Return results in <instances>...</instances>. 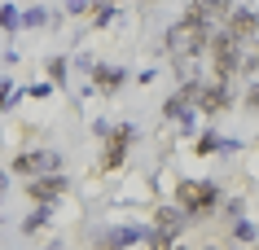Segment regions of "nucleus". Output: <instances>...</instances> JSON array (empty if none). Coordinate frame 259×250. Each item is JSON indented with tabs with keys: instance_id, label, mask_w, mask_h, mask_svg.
I'll use <instances>...</instances> for the list:
<instances>
[{
	"instance_id": "obj_1",
	"label": "nucleus",
	"mask_w": 259,
	"mask_h": 250,
	"mask_svg": "<svg viewBox=\"0 0 259 250\" xmlns=\"http://www.w3.org/2000/svg\"><path fill=\"white\" fill-rule=\"evenodd\" d=\"M220 202V189L206 180H180L176 184V207L185 215H211V207Z\"/></svg>"
},
{
	"instance_id": "obj_2",
	"label": "nucleus",
	"mask_w": 259,
	"mask_h": 250,
	"mask_svg": "<svg viewBox=\"0 0 259 250\" xmlns=\"http://www.w3.org/2000/svg\"><path fill=\"white\" fill-rule=\"evenodd\" d=\"M27 193H31V202H40V207H53L57 197H66V193H70V180L62 176V171L31 176V180H27Z\"/></svg>"
},
{
	"instance_id": "obj_3",
	"label": "nucleus",
	"mask_w": 259,
	"mask_h": 250,
	"mask_svg": "<svg viewBox=\"0 0 259 250\" xmlns=\"http://www.w3.org/2000/svg\"><path fill=\"white\" fill-rule=\"evenodd\" d=\"M14 171L18 176H49V171H62V154L57 149H27L14 158Z\"/></svg>"
},
{
	"instance_id": "obj_4",
	"label": "nucleus",
	"mask_w": 259,
	"mask_h": 250,
	"mask_svg": "<svg viewBox=\"0 0 259 250\" xmlns=\"http://www.w3.org/2000/svg\"><path fill=\"white\" fill-rule=\"evenodd\" d=\"M132 140H137V127H132V123L114 127V132L106 136V154H101V171H114V167H119L123 158H127V145H132Z\"/></svg>"
},
{
	"instance_id": "obj_5",
	"label": "nucleus",
	"mask_w": 259,
	"mask_h": 250,
	"mask_svg": "<svg viewBox=\"0 0 259 250\" xmlns=\"http://www.w3.org/2000/svg\"><path fill=\"white\" fill-rule=\"evenodd\" d=\"M185 224H189V215L180 207H163L158 215H154V228H150V241H176L180 233H185Z\"/></svg>"
},
{
	"instance_id": "obj_6",
	"label": "nucleus",
	"mask_w": 259,
	"mask_h": 250,
	"mask_svg": "<svg viewBox=\"0 0 259 250\" xmlns=\"http://www.w3.org/2000/svg\"><path fill=\"white\" fill-rule=\"evenodd\" d=\"M229 31L242 44H255V5H229Z\"/></svg>"
},
{
	"instance_id": "obj_7",
	"label": "nucleus",
	"mask_w": 259,
	"mask_h": 250,
	"mask_svg": "<svg viewBox=\"0 0 259 250\" xmlns=\"http://www.w3.org/2000/svg\"><path fill=\"white\" fill-rule=\"evenodd\" d=\"M123 79H127V70L119 66H93V88H101V92H119Z\"/></svg>"
},
{
	"instance_id": "obj_8",
	"label": "nucleus",
	"mask_w": 259,
	"mask_h": 250,
	"mask_svg": "<svg viewBox=\"0 0 259 250\" xmlns=\"http://www.w3.org/2000/svg\"><path fill=\"white\" fill-rule=\"evenodd\" d=\"M189 110H193V106L185 101V92H171V97L163 101V114H167V119H176V123H180V119H185Z\"/></svg>"
},
{
	"instance_id": "obj_9",
	"label": "nucleus",
	"mask_w": 259,
	"mask_h": 250,
	"mask_svg": "<svg viewBox=\"0 0 259 250\" xmlns=\"http://www.w3.org/2000/svg\"><path fill=\"white\" fill-rule=\"evenodd\" d=\"M44 224H49V207H40V202H35V211H31L27 220H22V233L31 237V233H40Z\"/></svg>"
},
{
	"instance_id": "obj_10",
	"label": "nucleus",
	"mask_w": 259,
	"mask_h": 250,
	"mask_svg": "<svg viewBox=\"0 0 259 250\" xmlns=\"http://www.w3.org/2000/svg\"><path fill=\"white\" fill-rule=\"evenodd\" d=\"M233 237H237V241H246V246H250V241H255V224L246 220V215H237V220H233Z\"/></svg>"
},
{
	"instance_id": "obj_11",
	"label": "nucleus",
	"mask_w": 259,
	"mask_h": 250,
	"mask_svg": "<svg viewBox=\"0 0 259 250\" xmlns=\"http://www.w3.org/2000/svg\"><path fill=\"white\" fill-rule=\"evenodd\" d=\"M0 31H5V35H14V31H18V9H14V5H0Z\"/></svg>"
},
{
	"instance_id": "obj_12",
	"label": "nucleus",
	"mask_w": 259,
	"mask_h": 250,
	"mask_svg": "<svg viewBox=\"0 0 259 250\" xmlns=\"http://www.w3.org/2000/svg\"><path fill=\"white\" fill-rule=\"evenodd\" d=\"M106 22H114V5H110V0H97V9H93V27H106Z\"/></svg>"
},
{
	"instance_id": "obj_13",
	"label": "nucleus",
	"mask_w": 259,
	"mask_h": 250,
	"mask_svg": "<svg viewBox=\"0 0 259 250\" xmlns=\"http://www.w3.org/2000/svg\"><path fill=\"white\" fill-rule=\"evenodd\" d=\"M193 149L202 154V158H206V154H220V136H215V132H202V136H198V145H193Z\"/></svg>"
},
{
	"instance_id": "obj_14",
	"label": "nucleus",
	"mask_w": 259,
	"mask_h": 250,
	"mask_svg": "<svg viewBox=\"0 0 259 250\" xmlns=\"http://www.w3.org/2000/svg\"><path fill=\"white\" fill-rule=\"evenodd\" d=\"M189 9H202V14H224V9H229V0H193V5H189Z\"/></svg>"
},
{
	"instance_id": "obj_15",
	"label": "nucleus",
	"mask_w": 259,
	"mask_h": 250,
	"mask_svg": "<svg viewBox=\"0 0 259 250\" xmlns=\"http://www.w3.org/2000/svg\"><path fill=\"white\" fill-rule=\"evenodd\" d=\"M40 22H49L44 9H27V14H18V27H40Z\"/></svg>"
},
{
	"instance_id": "obj_16",
	"label": "nucleus",
	"mask_w": 259,
	"mask_h": 250,
	"mask_svg": "<svg viewBox=\"0 0 259 250\" xmlns=\"http://www.w3.org/2000/svg\"><path fill=\"white\" fill-rule=\"evenodd\" d=\"M49 75L53 83H66V57H49Z\"/></svg>"
},
{
	"instance_id": "obj_17",
	"label": "nucleus",
	"mask_w": 259,
	"mask_h": 250,
	"mask_svg": "<svg viewBox=\"0 0 259 250\" xmlns=\"http://www.w3.org/2000/svg\"><path fill=\"white\" fill-rule=\"evenodd\" d=\"M88 9H93V0H70L66 5V14H88Z\"/></svg>"
},
{
	"instance_id": "obj_18",
	"label": "nucleus",
	"mask_w": 259,
	"mask_h": 250,
	"mask_svg": "<svg viewBox=\"0 0 259 250\" xmlns=\"http://www.w3.org/2000/svg\"><path fill=\"white\" fill-rule=\"evenodd\" d=\"M150 246H154V250H180L176 241H150Z\"/></svg>"
},
{
	"instance_id": "obj_19",
	"label": "nucleus",
	"mask_w": 259,
	"mask_h": 250,
	"mask_svg": "<svg viewBox=\"0 0 259 250\" xmlns=\"http://www.w3.org/2000/svg\"><path fill=\"white\" fill-rule=\"evenodd\" d=\"M44 250H66V246H62V241H49V246H44Z\"/></svg>"
},
{
	"instance_id": "obj_20",
	"label": "nucleus",
	"mask_w": 259,
	"mask_h": 250,
	"mask_svg": "<svg viewBox=\"0 0 259 250\" xmlns=\"http://www.w3.org/2000/svg\"><path fill=\"white\" fill-rule=\"evenodd\" d=\"M206 250H220V246H206Z\"/></svg>"
}]
</instances>
